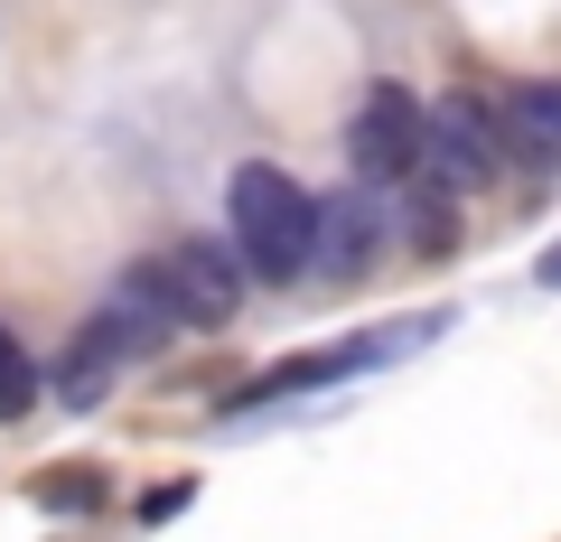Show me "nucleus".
<instances>
[{"instance_id": "1", "label": "nucleus", "mask_w": 561, "mask_h": 542, "mask_svg": "<svg viewBox=\"0 0 561 542\" xmlns=\"http://www.w3.org/2000/svg\"><path fill=\"white\" fill-rule=\"evenodd\" d=\"M225 224H234V262L253 272V281L290 290L309 272V187L280 178L272 160H243L234 178H225Z\"/></svg>"}, {"instance_id": "2", "label": "nucleus", "mask_w": 561, "mask_h": 542, "mask_svg": "<svg viewBox=\"0 0 561 542\" xmlns=\"http://www.w3.org/2000/svg\"><path fill=\"white\" fill-rule=\"evenodd\" d=\"M449 319H402V327H356V337L337 346H309V356H280L272 374H253L234 393V412H262V402H290V393H328V383H356V374H383V365H402L412 346H431Z\"/></svg>"}, {"instance_id": "3", "label": "nucleus", "mask_w": 561, "mask_h": 542, "mask_svg": "<svg viewBox=\"0 0 561 542\" xmlns=\"http://www.w3.org/2000/svg\"><path fill=\"white\" fill-rule=\"evenodd\" d=\"M421 169H440V187H486L505 169L496 103L478 84H449L440 103H421Z\"/></svg>"}, {"instance_id": "4", "label": "nucleus", "mask_w": 561, "mask_h": 542, "mask_svg": "<svg viewBox=\"0 0 561 542\" xmlns=\"http://www.w3.org/2000/svg\"><path fill=\"white\" fill-rule=\"evenodd\" d=\"M346 169L356 187H412L421 178V103L402 84H375L346 122Z\"/></svg>"}, {"instance_id": "5", "label": "nucleus", "mask_w": 561, "mask_h": 542, "mask_svg": "<svg viewBox=\"0 0 561 542\" xmlns=\"http://www.w3.org/2000/svg\"><path fill=\"white\" fill-rule=\"evenodd\" d=\"M160 281H169V309H179V327H234L243 309V262L234 243H169L160 253Z\"/></svg>"}, {"instance_id": "6", "label": "nucleus", "mask_w": 561, "mask_h": 542, "mask_svg": "<svg viewBox=\"0 0 561 542\" xmlns=\"http://www.w3.org/2000/svg\"><path fill=\"white\" fill-rule=\"evenodd\" d=\"M94 337L113 346L122 365H140V356H160L169 337H179V309H169V281H160V262H131L113 290H103V309H94Z\"/></svg>"}, {"instance_id": "7", "label": "nucleus", "mask_w": 561, "mask_h": 542, "mask_svg": "<svg viewBox=\"0 0 561 542\" xmlns=\"http://www.w3.org/2000/svg\"><path fill=\"white\" fill-rule=\"evenodd\" d=\"M375 253H383V216H375V197H365V187L309 197V272H328V281H356Z\"/></svg>"}, {"instance_id": "8", "label": "nucleus", "mask_w": 561, "mask_h": 542, "mask_svg": "<svg viewBox=\"0 0 561 542\" xmlns=\"http://www.w3.org/2000/svg\"><path fill=\"white\" fill-rule=\"evenodd\" d=\"M496 131H505V160H534L561 169V76H534L496 103Z\"/></svg>"}, {"instance_id": "9", "label": "nucleus", "mask_w": 561, "mask_h": 542, "mask_svg": "<svg viewBox=\"0 0 561 542\" xmlns=\"http://www.w3.org/2000/svg\"><path fill=\"white\" fill-rule=\"evenodd\" d=\"M113 365H122V356L94 337V327H84V337L66 346V365H57V402H66V412H94V402L113 393Z\"/></svg>"}, {"instance_id": "10", "label": "nucleus", "mask_w": 561, "mask_h": 542, "mask_svg": "<svg viewBox=\"0 0 561 542\" xmlns=\"http://www.w3.org/2000/svg\"><path fill=\"white\" fill-rule=\"evenodd\" d=\"M103 496H113L103 468H38V477H28V505H38V515H94Z\"/></svg>"}, {"instance_id": "11", "label": "nucleus", "mask_w": 561, "mask_h": 542, "mask_svg": "<svg viewBox=\"0 0 561 542\" xmlns=\"http://www.w3.org/2000/svg\"><path fill=\"white\" fill-rule=\"evenodd\" d=\"M28 402H38V365H28V356H20V337L0 327V422H20Z\"/></svg>"}, {"instance_id": "12", "label": "nucleus", "mask_w": 561, "mask_h": 542, "mask_svg": "<svg viewBox=\"0 0 561 542\" xmlns=\"http://www.w3.org/2000/svg\"><path fill=\"white\" fill-rule=\"evenodd\" d=\"M187 505H197V477H169V486L140 496V523H169V515H187Z\"/></svg>"}, {"instance_id": "13", "label": "nucleus", "mask_w": 561, "mask_h": 542, "mask_svg": "<svg viewBox=\"0 0 561 542\" xmlns=\"http://www.w3.org/2000/svg\"><path fill=\"white\" fill-rule=\"evenodd\" d=\"M421 253H449V187L421 197Z\"/></svg>"}, {"instance_id": "14", "label": "nucleus", "mask_w": 561, "mask_h": 542, "mask_svg": "<svg viewBox=\"0 0 561 542\" xmlns=\"http://www.w3.org/2000/svg\"><path fill=\"white\" fill-rule=\"evenodd\" d=\"M534 281H542V290H561V243H552V253L534 262Z\"/></svg>"}]
</instances>
